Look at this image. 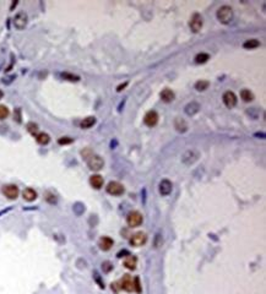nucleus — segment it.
<instances>
[{
    "label": "nucleus",
    "instance_id": "16",
    "mask_svg": "<svg viewBox=\"0 0 266 294\" xmlns=\"http://www.w3.org/2000/svg\"><path fill=\"white\" fill-rule=\"evenodd\" d=\"M103 183H104L103 177H101L99 174H93V175L90 177V184L96 190H99L102 186H103Z\"/></svg>",
    "mask_w": 266,
    "mask_h": 294
},
{
    "label": "nucleus",
    "instance_id": "2",
    "mask_svg": "<svg viewBox=\"0 0 266 294\" xmlns=\"http://www.w3.org/2000/svg\"><path fill=\"white\" fill-rule=\"evenodd\" d=\"M85 161L87 162L88 168L91 170H93V172H98V170H101L102 168L104 167L103 158H102L101 156H98V155H95V153H91Z\"/></svg>",
    "mask_w": 266,
    "mask_h": 294
},
{
    "label": "nucleus",
    "instance_id": "24",
    "mask_svg": "<svg viewBox=\"0 0 266 294\" xmlns=\"http://www.w3.org/2000/svg\"><path fill=\"white\" fill-rule=\"evenodd\" d=\"M36 140L39 145H48L50 141V136L46 133H38V135L36 136Z\"/></svg>",
    "mask_w": 266,
    "mask_h": 294
},
{
    "label": "nucleus",
    "instance_id": "14",
    "mask_svg": "<svg viewBox=\"0 0 266 294\" xmlns=\"http://www.w3.org/2000/svg\"><path fill=\"white\" fill-rule=\"evenodd\" d=\"M113 244H114L113 239L109 238V237H102V238L98 240V246H99L101 250H103V251L110 250L112 246H113Z\"/></svg>",
    "mask_w": 266,
    "mask_h": 294
},
{
    "label": "nucleus",
    "instance_id": "29",
    "mask_svg": "<svg viewBox=\"0 0 266 294\" xmlns=\"http://www.w3.org/2000/svg\"><path fill=\"white\" fill-rule=\"evenodd\" d=\"M60 76L63 77L64 80L66 81H73V82H76V81H80V76L77 75H74V74H70V73H61Z\"/></svg>",
    "mask_w": 266,
    "mask_h": 294
},
{
    "label": "nucleus",
    "instance_id": "31",
    "mask_svg": "<svg viewBox=\"0 0 266 294\" xmlns=\"http://www.w3.org/2000/svg\"><path fill=\"white\" fill-rule=\"evenodd\" d=\"M9 114H10V111H9V108L6 107V106H0V120H4V119H6L7 117H9Z\"/></svg>",
    "mask_w": 266,
    "mask_h": 294
},
{
    "label": "nucleus",
    "instance_id": "5",
    "mask_svg": "<svg viewBox=\"0 0 266 294\" xmlns=\"http://www.w3.org/2000/svg\"><path fill=\"white\" fill-rule=\"evenodd\" d=\"M199 157H200V153H199L196 150H194V148L187 150V151L181 155V162H183L184 164L190 166V164H193V163H195V162L199 159Z\"/></svg>",
    "mask_w": 266,
    "mask_h": 294
},
{
    "label": "nucleus",
    "instance_id": "18",
    "mask_svg": "<svg viewBox=\"0 0 266 294\" xmlns=\"http://www.w3.org/2000/svg\"><path fill=\"white\" fill-rule=\"evenodd\" d=\"M22 197H24V200L27 201V202H32V201H35V200L37 199V192H36V190L32 189V188H26V189L22 191Z\"/></svg>",
    "mask_w": 266,
    "mask_h": 294
},
{
    "label": "nucleus",
    "instance_id": "30",
    "mask_svg": "<svg viewBox=\"0 0 266 294\" xmlns=\"http://www.w3.org/2000/svg\"><path fill=\"white\" fill-rule=\"evenodd\" d=\"M73 208H74V212H75L77 216L82 215L84 212H85V206H84V204H81V202H76Z\"/></svg>",
    "mask_w": 266,
    "mask_h": 294
},
{
    "label": "nucleus",
    "instance_id": "11",
    "mask_svg": "<svg viewBox=\"0 0 266 294\" xmlns=\"http://www.w3.org/2000/svg\"><path fill=\"white\" fill-rule=\"evenodd\" d=\"M158 119H159V117H158V113L156 110H148L144 117V123H145V125L152 128V126L157 125Z\"/></svg>",
    "mask_w": 266,
    "mask_h": 294
},
{
    "label": "nucleus",
    "instance_id": "6",
    "mask_svg": "<svg viewBox=\"0 0 266 294\" xmlns=\"http://www.w3.org/2000/svg\"><path fill=\"white\" fill-rule=\"evenodd\" d=\"M106 190L112 196H120V195L124 194V191H125L124 185L120 184L119 181H109Z\"/></svg>",
    "mask_w": 266,
    "mask_h": 294
},
{
    "label": "nucleus",
    "instance_id": "12",
    "mask_svg": "<svg viewBox=\"0 0 266 294\" xmlns=\"http://www.w3.org/2000/svg\"><path fill=\"white\" fill-rule=\"evenodd\" d=\"M158 190H159V194H161L162 196H168L170 192H172V190H173V184H172V181L168 180V179H163V180H161V183H159V185H158Z\"/></svg>",
    "mask_w": 266,
    "mask_h": 294
},
{
    "label": "nucleus",
    "instance_id": "33",
    "mask_svg": "<svg viewBox=\"0 0 266 294\" xmlns=\"http://www.w3.org/2000/svg\"><path fill=\"white\" fill-rule=\"evenodd\" d=\"M73 139L71 137H68V136H64V137H60L59 140H58V144L59 145H70L71 142H73Z\"/></svg>",
    "mask_w": 266,
    "mask_h": 294
},
{
    "label": "nucleus",
    "instance_id": "20",
    "mask_svg": "<svg viewBox=\"0 0 266 294\" xmlns=\"http://www.w3.org/2000/svg\"><path fill=\"white\" fill-rule=\"evenodd\" d=\"M124 266L128 268V270H135L136 266H137V259L134 256V255H129L125 260H124Z\"/></svg>",
    "mask_w": 266,
    "mask_h": 294
},
{
    "label": "nucleus",
    "instance_id": "36",
    "mask_svg": "<svg viewBox=\"0 0 266 294\" xmlns=\"http://www.w3.org/2000/svg\"><path fill=\"white\" fill-rule=\"evenodd\" d=\"M126 85H128V82H125V84H123V85H120V86H118V88H117V91H118V92H120V91H123V88H125V87H126Z\"/></svg>",
    "mask_w": 266,
    "mask_h": 294
},
{
    "label": "nucleus",
    "instance_id": "13",
    "mask_svg": "<svg viewBox=\"0 0 266 294\" xmlns=\"http://www.w3.org/2000/svg\"><path fill=\"white\" fill-rule=\"evenodd\" d=\"M120 289H124L125 292H132L134 290V279L130 275H124L120 279Z\"/></svg>",
    "mask_w": 266,
    "mask_h": 294
},
{
    "label": "nucleus",
    "instance_id": "23",
    "mask_svg": "<svg viewBox=\"0 0 266 294\" xmlns=\"http://www.w3.org/2000/svg\"><path fill=\"white\" fill-rule=\"evenodd\" d=\"M209 86H210V82L209 81H206V80H199V81H196L195 82V89L196 91H199V92H204V91H206L207 88H209Z\"/></svg>",
    "mask_w": 266,
    "mask_h": 294
},
{
    "label": "nucleus",
    "instance_id": "22",
    "mask_svg": "<svg viewBox=\"0 0 266 294\" xmlns=\"http://www.w3.org/2000/svg\"><path fill=\"white\" fill-rule=\"evenodd\" d=\"M240 98L244 100V102H251V100H254V93L250 89L244 88L240 91Z\"/></svg>",
    "mask_w": 266,
    "mask_h": 294
},
{
    "label": "nucleus",
    "instance_id": "8",
    "mask_svg": "<svg viewBox=\"0 0 266 294\" xmlns=\"http://www.w3.org/2000/svg\"><path fill=\"white\" fill-rule=\"evenodd\" d=\"M12 22H14L15 28H17V29H24V28L27 26V23H28V16H27V14H26L25 11H20V12H17V14L15 15V17H14V20H12Z\"/></svg>",
    "mask_w": 266,
    "mask_h": 294
},
{
    "label": "nucleus",
    "instance_id": "3",
    "mask_svg": "<svg viewBox=\"0 0 266 294\" xmlns=\"http://www.w3.org/2000/svg\"><path fill=\"white\" fill-rule=\"evenodd\" d=\"M144 222V216H142L139 211H131L126 216V223L129 227H139Z\"/></svg>",
    "mask_w": 266,
    "mask_h": 294
},
{
    "label": "nucleus",
    "instance_id": "25",
    "mask_svg": "<svg viewBox=\"0 0 266 294\" xmlns=\"http://www.w3.org/2000/svg\"><path fill=\"white\" fill-rule=\"evenodd\" d=\"M194 60H195L196 64H205L206 62H209V60H210V54H207V53H199V54L195 55Z\"/></svg>",
    "mask_w": 266,
    "mask_h": 294
},
{
    "label": "nucleus",
    "instance_id": "9",
    "mask_svg": "<svg viewBox=\"0 0 266 294\" xmlns=\"http://www.w3.org/2000/svg\"><path fill=\"white\" fill-rule=\"evenodd\" d=\"M222 100H223V103H224V106H226L227 108H229V109H232V108H234L237 106V96H236V93L234 92H232V91H226V92L223 93V96H222Z\"/></svg>",
    "mask_w": 266,
    "mask_h": 294
},
{
    "label": "nucleus",
    "instance_id": "10",
    "mask_svg": "<svg viewBox=\"0 0 266 294\" xmlns=\"http://www.w3.org/2000/svg\"><path fill=\"white\" fill-rule=\"evenodd\" d=\"M3 194L5 195V197H7L9 200H16L18 197V194H20V190L16 185L14 184H9V185H5L3 188Z\"/></svg>",
    "mask_w": 266,
    "mask_h": 294
},
{
    "label": "nucleus",
    "instance_id": "21",
    "mask_svg": "<svg viewBox=\"0 0 266 294\" xmlns=\"http://www.w3.org/2000/svg\"><path fill=\"white\" fill-rule=\"evenodd\" d=\"M96 124V118L95 117H87V118H85L80 123V126H81V129H90V128H92Z\"/></svg>",
    "mask_w": 266,
    "mask_h": 294
},
{
    "label": "nucleus",
    "instance_id": "34",
    "mask_svg": "<svg viewBox=\"0 0 266 294\" xmlns=\"http://www.w3.org/2000/svg\"><path fill=\"white\" fill-rule=\"evenodd\" d=\"M134 290L136 292V293H141V284H140V278L139 277H136V278H134Z\"/></svg>",
    "mask_w": 266,
    "mask_h": 294
},
{
    "label": "nucleus",
    "instance_id": "15",
    "mask_svg": "<svg viewBox=\"0 0 266 294\" xmlns=\"http://www.w3.org/2000/svg\"><path fill=\"white\" fill-rule=\"evenodd\" d=\"M199 110H200V104H199L198 102H195V100H193V102L188 103V104L185 106V108H184V111H185V114L189 115V117L195 115Z\"/></svg>",
    "mask_w": 266,
    "mask_h": 294
},
{
    "label": "nucleus",
    "instance_id": "27",
    "mask_svg": "<svg viewBox=\"0 0 266 294\" xmlns=\"http://www.w3.org/2000/svg\"><path fill=\"white\" fill-rule=\"evenodd\" d=\"M26 129H27V131H28L31 135H33V136H37L38 135V125L36 123L29 121V123H27V125H26Z\"/></svg>",
    "mask_w": 266,
    "mask_h": 294
},
{
    "label": "nucleus",
    "instance_id": "4",
    "mask_svg": "<svg viewBox=\"0 0 266 294\" xmlns=\"http://www.w3.org/2000/svg\"><path fill=\"white\" fill-rule=\"evenodd\" d=\"M146 241H147V235H146V233H144V232L134 233V234L130 237V240H129L130 245L135 246V248H140L142 245H145Z\"/></svg>",
    "mask_w": 266,
    "mask_h": 294
},
{
    "label": "nucleus",
    "instance_id": "28",
    "mask_svg": "<svg viewBox=\"0 0 266 294\" xmlns=\"http://www.w3.org/2000/svg\"><path fill=\"white\" fill-rule=\"evenodd\" d=\"M44 199H46V201L48 202V204H50V205H55L57 202H58V197L53 194V192H50V191H47L46 194H44Z\"/></svg>",
    "mask_w": 266,
    "mask_h": 294
},
{
    "label": "nucleus",
    "instance_id": "35",
    "mask_svg": "<svg viewBox=\"0 0 266 294\" xmlns=\"http://www.w3.org/2000/svg\"><path fill=\"white\" fill-rule=\"evenodd\" d=\"M14 118H15V120L17 121V123H21V121H22V119H21V109H20V108H16L15 109Z\"/></svg>",
    "mask_w": 266,
    "mask_h": 294
},
{
    "label": "nucleus",
    "instance_id": "26",
    "mask_svg": "<svg viewBox=\"0 0 266 294\" xmlns=\"http://www.w3.org/2000/svg\"><path fill=\"white\" fill-rule=\"evenodd\" d=\"M258 47H260V42L258 39H248L243 43V48H245V49H254V48H258Z\"/></svg>",
    "mask_w": 266,
    "mask_h": 294
},
{
    "label": "nucleus",
    "instance_id": "37",
    "mask_svg": "<svg viewBox=\"0 0 266 294\" xmlns=\"http://www.w3.org/2000/svg\"><path fill=\"white\" fill-rule=\"evenodd\" d=\"M3 96H4V93H3V91H1V89H0V99H1V98H3Z\"/></svg>",
    "mask_w": 266,
    "mask_h": 294
},
{
    "label": "nucleus",
    "instance_id": "19",
    "mask_svg": "<svg viewBox=\"0 0 266 294\" xmlns=\"http://www.w3.org/2000/svg\"><path fill=\"white\" fill-rule=\"evenodd\" d=\"M174 98H176V95H174V92H173L172 89H169V88H165L161 92V99L163 100L165 103H170V102H173L174 100Z\"/></svg>",
    "mask_w": 266,
    "mask_h": 294
},
{
    "label": "nucleus",
    "instance_id": "17",
    "mask_svg": "<svg viewBox=\"0 0 266 294\" xmlns=\"http://www.w3.org/2000/svg\"><path fill=\"white\" fill-rule=\"evenodd\" d=\"M174 128H176V130L178 131V133H181V134L187 133L188 129H189L188 123L184 119H181V118H176V120H174Z\"/></svg>",
    "mask_w": 266,
    "mask_h": 294
},
{
    "label": "nucleus",
    "instance_id": "32",
    "mask_svg": "<svg viewBox=\"0 0 266 294\" xmlns=\"http://www.w3.org/2000/svg\"><path fill=\"white\" fill-rule=\"evenodd\" d=\"M102 270H103V272H106V273L110 272L112 270H113V265H112V262L104 261L103 263H102Z\"/></svg>",
    "mask_w": 266,
    "mask_h": 294
},
{
    "label": "nucleus",
    "instance_id": "7",
    "mask_svg": "<svg viewBox=\"0 0 266 294\" xmlns=\"http://www.w3.org/2000/svg\"><path fill=\"white\" fill-rule=\"evenodd\" d=\"M202 25H204L202 16H201L199 12L193 14V16H191V18H190V22H189V27H190V29H191V32H194V33L200 32L201 28H202Z\"/></svg>",
    "mask_w": 266,
    "mask_h": 294
},
{
    "label": "nucleus",
    "instance_id": "1",
    "mask_svg": "<svg viewBox=\"0 0 266 294\" xmlns=\"http://www.w3.org/2000/svg\"><path fill=\"white\" fill-rule=\"evenodd\" d=\"M233 9L229 5H223L216 11V17L222 25H229L233 21Z\"/></svg>",
    "mask_w": 266,
    "mask_h": 294
}]
</instances>
